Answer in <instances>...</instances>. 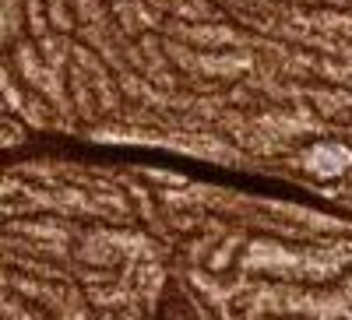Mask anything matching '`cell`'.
Returning a JSON list of instances; mask_svg holds the SVG:
<instances>
[]
</instances>
